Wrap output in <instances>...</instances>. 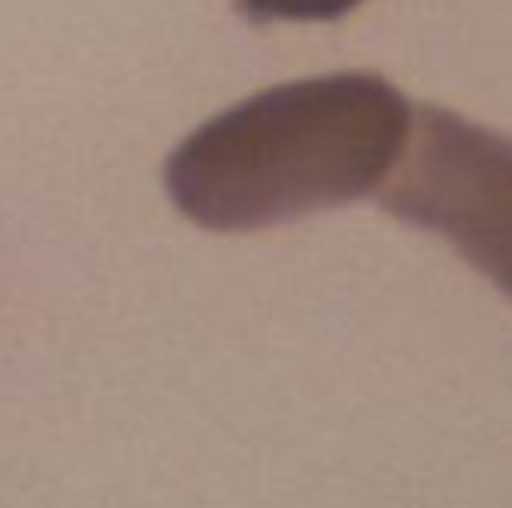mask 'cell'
I'll list each match as a JSON object with an SVG mask.
<instances>
[{"label":"cell","instance_id":"6da1fadb","mask_svg":"<svg viewBox=\"0 0 512 508\" xmlns=\"http://www.w3.org/2000/svg\"><path fill=\"white\" fill-rule=\"evenodd\" d=\"M416 108L372 72L276 84L184 136L164 168L172 204L200 228L252 232L352 204L396 168Z\"/></svg>","mask_w":512,"mask_h":508},{"label":"cell","instance_id":"7a4b0ae2","mask_svg":"<svg viewBox=\"0 0 512 508\" xmlns=\"http://www.w3.org/2000/svg\"><path fill=\"white\" fill-rule=\"evenodd\" d=\"M360 0H236L244 20L272 24V20H336L352 12Z\"/></svg>","mask_w":512,"mask_h":508}]
</instances>
